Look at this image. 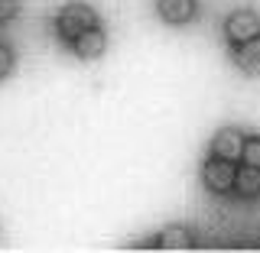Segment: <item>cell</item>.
Listing matches in <instances>:
<instances>
[{"label":"cell","mask_w":260,"mask_h":253,"mask_svg":"<svg viewBox=\"0 0 260 253\" xmlns=\"http://www.w3.org/2000/svg\"><path fill=\"white\" fill-rule=\"evenodd\" d=\"M98 26V13L91 10L88 4H78V0H72V4H65L59 16H55V32L62 36V43H75L81 32L94 29Z\"/></svg>","instance_id":"1"},{"label":"cell","mask_w":260,"mask_h":253,"mask_svg":"<svg viewBox=\"0 0 260 253\" xmlns=\"http://www.w3.org/2000/svg\"><path fill=\"white\" fill-rule=\"evenodd\" d=\"M234 162H228L221 156H208L202 162V185L211 195H231L234 192Z\"/></svg>","instance_id":"2"},{"label":"cell","mask_w":260,"mask_h":253,"mask_svg":"<svg viewBox=\"0 0 260 253\" xmlns=\"http://www.w3.org/2000/svg\"><path fill=\"white\" fill-rule=\"evenodd\" d=\"M254 36H260V16L254 10H234L224 20V39L231 46H241Z\"/></svg>","instance_id":"3"},{"label":"cell","mask_w":260,"mask_h":253,"mask_svg":"<svg viewBox=\"0 0 260 253\" xmlns=\"http://www.w3.org/2000/svg\"><path fill=\"white\" fill-rule=\"evenodd\" d=\"M211 156H221L228 162H238L244 156V133L238 127H221L211 140Z\"/></svg>","instance_id":"4"},{"label":"cell","mask_w":260,"mask_h":253,"mask_svg":"<svg viewBox=\"0 0 260 253\" xmlns=\"http://www.w3.org/2000/svg\"><path fill=\"white\" fill-rule=\"evenodd\" d=\"M156 10L162 16V23H169V26H182V23L195 20L199 4H195V0H156Z\"/></svg>","instance_id":"5"},{"label":"cell","mask_w":260,"mask_h":253,"mask_svg":"<svg viewBox=\"0 0 260 253\" xmlns=\"http://www.w3.org/2000/svg\"><path fill=\"white\" fill-rule=\"evenodd\" d=\"M72 49H75V55L78 59H85V62H91V59H101L104 55V49H108V36H104V29H88V32H81V36L72 43Z\"/></svg>","instance_id":"6"},{"label":"cell","mask_w":260,"mask_h":253,"mask_svg":"<svg viewBox=\"0 0 260 253\" xmlns=\"http://www.w3.org/2000/svg\"><path fill=\"white\" fill-rule=\"evenodd\" d=\"M234 65H238L247 78H260V36L234 46Z\"/></svg>","instance_id":"7"},{"label":"cell","mask_w":260,"mask_h":253,"mask_svg":"<svg viewBox=\"0 0 260 253\" xmlns=\"http://www.w3.org/2000/svg\"><path fill=\"white\" fill-rule=\"evenodd\" d=\"M234 195L238 198H257L260 195V166L244 162L238 172H234Z\"/></svg>","instance_id":"8"},{"label":"cell","mask_w":260,"mask_h":253,"mask_svg":"<svg viewBox=\"0 0 260 253\" xmlns=\"http://www.w3.org/2000/svg\"><path fill=\"white\" fill-rule=\"evenodd\" d=\"M153 247H159V250H189L192 247V231L182 227V224H173L159 234Z\"/></svg>","instance_id":"9"},{"label":"cell","mask_w":260,"mask_h":253,"mask_svg":"<svg viewBox=\"0 0 260 253\" xmlns=\"http://www.w3.org/2000/svg\"><path fill=\"white\" fill-rule=\"evenodd\" d=\"M244 162L250 166H260V136H244Z\"/></svg>","instance_id":"10"},{"label":"cell","mask_w":260,"mask_h":253,"mask_svg":"<svg viewBox=\"0 0 260 253\" xmlns=\"http://www.w3.org/2000/svg\"><path fill=\"white\" fill-rule=\"evenodd\" d=\"M13 62H16V59H13V49L0 43V78H7V75L13 71Z\"/></svg>","instance_id":"11"},{"label":"cell","mask_w":260,"mask_h":253,"mask_svg":"<svg viewBox=\"0 0 260 253\" xmlns=\"http://www.w3.org/2000/svg\"><path fill=\"white\" fill-rule=\"evenodd\" d=\"M20 13V0H0V23H10Z\"/></svg>","instance_id":"12"}]
</instances>
